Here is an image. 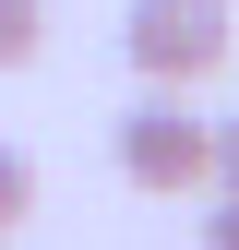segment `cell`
<instances>
[{
	"label": "cell",
	"mask_w": 239,
	"mask_h": 250,
	"mask_svg": "<svg viewBox=\"0 0 239 250\" xmlns=\"http://www.w3.org/2000/svg\"><path fill=\"white\" fill-rule=\"evenodd\" d=\"M203 250H239V191H215V214H203Z\"/></svg>",
	"instance_id": "cell-6"
},
{
	"label": "cell",
	"mask_w": 239,
	"mask_h": 250,
	"mask_svg": "<svg viewBox=\"0 0 239 250\" xmlns=\"http://www.w3.org/2000/svg\"><path fill=\"white\" fill-rule=\"evenodd\" d=\"M36 48H48V0H0V72H24Z\"/></svg>",
	"instance_id": "cell-3"
},
{
	"label": "cell",
	"mask_w": 239,
	"mask_h": 250,
	"mask_svg": "<svg viewBox=\"0 0 239 250\" xmlns=\"http://www.w3.org/2000/svg\"><path fill=\"white\" fill-rule=\"evenodd\" d=\"M120 179L156 203H191L203 179H215V119L179 107V83H143L132 107H120Z\"/></svg>",
	"instance_id": "cell-1"
},
{
	"label": "cell",
	"mask_w": 239,
	"mask_h": 250,
	"mask_svg": "<svg viewBox=\"0 0 239 250\" xmlns=\"http://www.w3.org/2000/svg\"><path fill=\"white\" fill-rule=\"evenodd\" d=\"M120 48H132V72L143 83H215L227 72V48H239V24H227V0H132V24H120Z\"/></svg>",
	"instance_id": "cell-2"
},
{
	"label": "cell",
	"mask_w": 239,
	"mask_h": 250,
	"mask_svg": "<svg viewBox=\"0 0 239 250\" xmlns=\"http://www.w3.org/2000/svg\"><path fill=\"white\" fill-rule=\"evenodd\" d=\"M24 214H36V155H24V143H0V238H12Z\"/></svg>",
	"instance_id": "cell-4"
},
{
	"label": "cell",
	"mask_w": 239,
	"mask_h": 250,
	"mask_svg": "<svg viewBox=\"0 0 239 250\" xmlns=\"http://www.w3.org/2000/svg\"><path fill=\"white\" fill-rule=\"evenodd\" d=\"M203 191H239V119H215V179Z\"/></svg>",
	"instance_id": "cell-5"
}]
</instances>
